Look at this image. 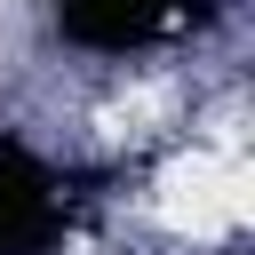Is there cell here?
<instances>
[{
    "instance_id": "cell-1",
    "label": "cell",
    "mask_w": 255,
    "mask_h": 255,
    "mask_svg": "<svg viewBox=\"0 0 255 255\" xmlns=\"http://www.w3.org/2000/svg\"><path fill=\"white\" fill-rule=\"evenodd\" d=\"M151 207H159V223H167L175 239H231V231L247 223V207H255V175H247L239 151L199 143V151L167 159Z\"/></svg>"
}]
</instances>
